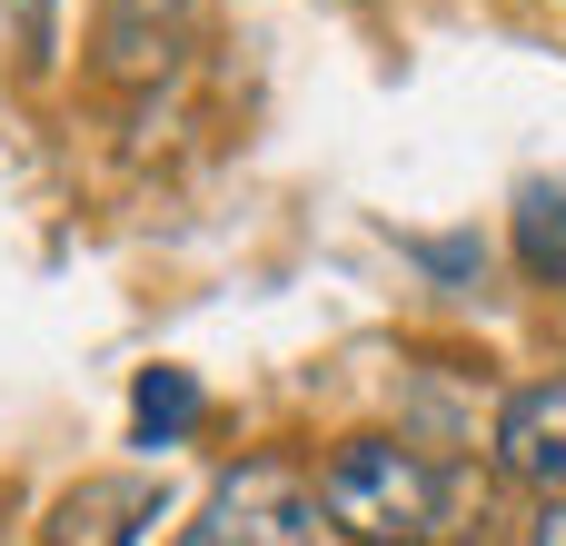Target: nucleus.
<instances>
[{
	"mask_svg": "<svg viewBox=\"0 0 566 546\" xmlns=\"http://www.w3.org/2000/svg\"><path fill=\"white\" fill-rule=\"evenodd\" d=\"M448 497H458V468H438L418 438H338L318 458V507L348 546H438L448 537Z\"/></svg>",
	"mask_w": 566,
	"mask_h": 546,
	"instance_id": "f257e3e1",
	"label": "nucleus"
},
{
	"mask_svg": "<svg viewBox=\"0 0 566 546\" xmlns=\"http://www.w3.org/2000/svg\"><path fill=\"white\" fill-rule=\"evenodd\" d=\"M318 527H328L318 477H298L289 458H239V468L209 487L189 546H318Z\"/></svg>",
	"mask_w": 566,
	"mask_h": 546,
	"instance_id": "f03ea898",
	"label": "nucleus"
},
{
	"mask_svg": "<svg viewBox=\"0 0 566 546\" xmlns=\"http://www.w3.org/2000/svg\"><path fill=\"white\" fill-rule=\"evenodd\" d=\"M488 458H497V477H517L527 497H566V368L507 388V408H497V428H488Z\"/></svg>",
	"mask_w": 566,
	"mask_h": 546,
	"instance_id": "7ed1b4c3",
	"label": "nucleus"
},
{
	"mask_svg": "<svg viewBox=\"0 0 566 546\" xmlns=\"http://www.w3.org/2000/svg\"><path fill=\"white\" fill-rule=\"evenodd\" d=\"M139 527H159V487L149 477H80L50 507V546H139Z\"/></svg>",
	"mask_w": 566,
	"mask_h": 546,
	"instance_id": "20e7f679",
	"label": "nucleus"
},
{
	"mask_svg": "<svg viewBox=\"0 0 566 546\" xmlns=\"http://www.w3.org/2000/svg\"><path fill=\"white\" fill-rule=\"evenodd\" d=\"M517 269L537 288H566V179L517 189Z\"/></svg>",
	"mask_w": 566,
	"mask_h": 546,
	"instance_id": "39448f33",
	"label": "nucleus"
},
{
	"mask_svg": "<svg viewBox=\"0 0 566 546\" xmlns=\"http://www.w3.org/2000/svg\"><path fill=\"white\" fill-rule=\"evenodd\" d=\"M189 418H199V388H189V378H149V388H139V428H149L159 448H169Z\"/></svg>",
	"mask_w": 566,
	"mask_h": 546,
	"instance_id": "423d86ee",
	"label": "nucleus"
},
{
	"mask_svg": "<svg viewBox=\"0 0 566 546\" xmlns=\"http://www.w3.org/2000/svg\"><path fill=\"white\" fill-rule=\"evenodd\" d=\"M0 50L10 60H40L50 50V0H0Z\"/></svg>",
	"mask_w": 566,
	"mask_h": 546,
	"instance_id": "0eeeda50",
	"label": "nucleus"
},
{
	"mask_svg": "<svg viewBox=\"0 0 566 546\" xmlns=\"http://www.w3.org/2000/svg\"><path fill=\"white\" fill-rule=\"evenodd\" d=\"M527 546H566V497H537V517H527Z\"/></svg>",
	"mask_w": 566,
	"mask_h": 546,
	"instance_id": "6e6552de",
	"label": "nucleus"
},
{
	"mask_svg": "<svg viewBox=\"0 0 566 546\" xmlns=\"http://www.w3.org/2000/svg\"><path fill=\"white\" fill-rule=\"evenodd\" d=\"M169 10H179V0H119V20H129V30H139V20H169Z\"/></svg>",
	"mask_w": 566,
	"mask_h": 546,
	"instance_id": "1a4fd4ad",
	"label": "nucleus"
}]
</instances>
